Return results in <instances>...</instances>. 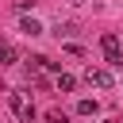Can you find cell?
Returning <instances> with one entry per match:
<instances>
[{"label":"cell","mask_w":123,"mask_h":123,"mask_svg":"<svg viewBox=\"0 0 123 123\" xmlns=\"http://www.w3.org/2000/svg\"><path fill=\"white\" fill-rule=\"evenodd\" d=\"M46 123H69V119H65L62 111H46Z\"/></svg>","instance_id":"9c48e42d"},{"label":"cell","mask_w":123,"mask_h":123,"mask_svg":"<svg viewBox=\"0 0 123 123\" xmlns=\"http://www.w3.org/2000/svg\"><path fill=\"white\" fill-rule=\"evenodd\" d=\"M8 108H12L23 123H35V108H31V100H27L23 92H12V96H8Z\"/></svg>","instance_id":"7a4b0ae2"},{"label":"cell","mask_w":123,"mask_h":123,"mask_svg":"<svg viewBox=\"0 0 123 123\" xmlns=\"http://www.w3.org/2000/svg\"><path fill=\"white\" fill-rule=\"evenodd\" d=\"M73 35H77L73 23H62V27H58V38H73Z\"/></svg>","instance_id":"ba28073f"},{"label":"cell","mask_w":123,"mask_h":123,"mask_svg":"<svg viewBox=\"0 0 123 123\" xmlns=\"http://www.w3.org/2000/svg\"><path fill=\"white\" fill-rule=\"evenodd\" d=\"M104 123H123V119H104Z\"/></svg>","instance_id":"30bf717a"},{"label":"cell","mask_w":123,"mask_h":123,"mask_svg":"<svg viewBox=\"0 0 123 123\" xmlns=\"http://www.w3.org/2000/svg\"><path fill=\"white\" fill-rule=\"evenodd\" d=\"M19 31H23L27 38H38V35H42V23H38L35 15H23V19H19Z\"/></svg>","instance_id":"277c9868"},{"label":"cell","mask_w":123,"mask_h":123,"mask_svg":"<svg viewBox=\"0 0 123 123\" xmlns=\"http://www.w3.org/2000/svg\"><path fill=\"white\" fill-rule=\"evenodd\" d=\"M77 111H81V115H96L100 104H96V100H77Z\"/></svg>","instance_id":"52a82bcc"},{"label":"cell","mask_w":123,"mask_h":123,"mask_svg":"<svg viewBox=\"0 0 123 123\" xmlns=\"http://www.w3.org/2000/svg\"><path fill=\"white\" fill-rule=\"evenodd\" d=\"M0 46H4V38H0Z\"/></svg>","instance_id":"8fae6325"},{"label":"cell","mask_w":123,"mask_h":123,"mask_svg":"<svg viewBox=\"0 0 123 123\" xmlns=\"http://www.w3.org/2000/svg\"><path fill=\"white\" fill-rule=\"evenodd\" d=\"M15 62H19L15 46H8V42H4V46H0V65H15Z\"/></svg>","instance_id":"5b68a950"},{"label":"cell","mask_w":123,"mask_h":123,"mask_svg":"<svg viewBox=\"0 0 123 123\" xmlns=\"http://www.w3.org/2000/svg\"><path fill=\"white\" fill-rule=\"evenodd\" d=\"M54 85H58V92H73V85H77V81H73V73H58V81H54Z\"/></svg>","instance_id":"8992f818"},{"label":"cell","mask_w":123,"mask_h":123,"mask_svg":"<svg viewBox=\"0 0 123 123\" xmlns=\"http://www.w3.org/2000/svg\"><path fill=\"white\" fill-rule=\"evenodd\" d=\"M85 81H88L92 88H111V73H108V69H92V65H88Z\"/></svg>","instance_id":"3957f363"},{"label":"cell","mask_w":123,"mask_h":123,"mask_svg":"<svg viewBox=\"0 0 123 123\" xmlns=\"http://www.w3.org/2000/svg\"><path fill=\"white\" fill-rule=\"evenodd\" d=\"M100 50H104L108 65L123 69V46H119V38H115V35H104V38H100Z\"/></svg>","instance_id":"6da1fadb"}]
</instances>
